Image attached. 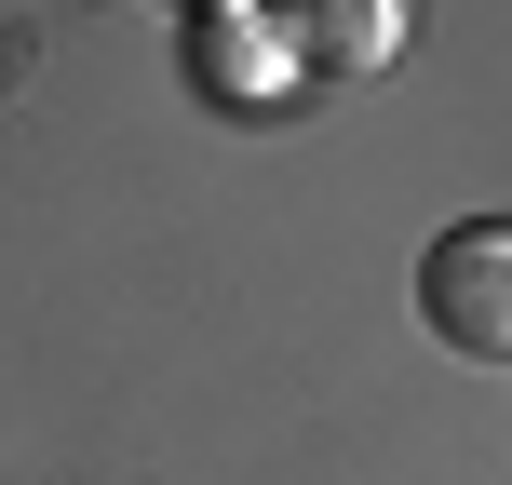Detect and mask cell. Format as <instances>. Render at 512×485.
Returning a JSON list of instances; mask_svg holds the SVG:
<instances>
[{"mask_svg": "<svg viewBox=\"0 0 512 485\" xmlns=\"http://www.w3.org/2000/svg\"><path fill=\"white\" fill-rule=\"evenodd\" d=\"M418 310H432L445 351H512V230L486 216V230H445L432 256H418Z\"/></svg>", "mask_w": 512, "mask_h": 485, "instance_id": "obj_1", "label": "cell"}, {"mask_svg": "<svg viewBox=\"0 0 512 485\" xmlns=\"http://www.w3.org/2000/svg\"><path fill=\"white\" fill-rule=\"evenodd\" d=\"M270 27L297 54V81H364L405 41V0H270Z\"/></svg>", "mask_w": 512, "mask_h": 485, "instance_id": "obj_3", "label": "cell"}, {"mask_svg": "<svg viewBox=\"0 0 512 485\" xmlns=\"http://www.w3.org/2000/svg\"><path fill=\"white\" fill-rule=\"evenodd\" d=\"M189 14H230V0H189Z\"/></svg>", "mask_w": 512, "mask_h": 485, "instance_id": "obj_4", "label": "cell"}, {"mask_svg": "<svg viewBox=\"0 0 512 485\" xmlns=\"http://www.w3.org/2000/svg\"><path fill=\"white\" fill-rule=\"evenodd\" d=\"M189 81H203V108H297V54H283V27L256 14V0H230V14H189Z\"/></svg>", "mask_w": 512, "mask_h": 485, "instance_id": "obj_2", "label": "cell"}]
</instances>
